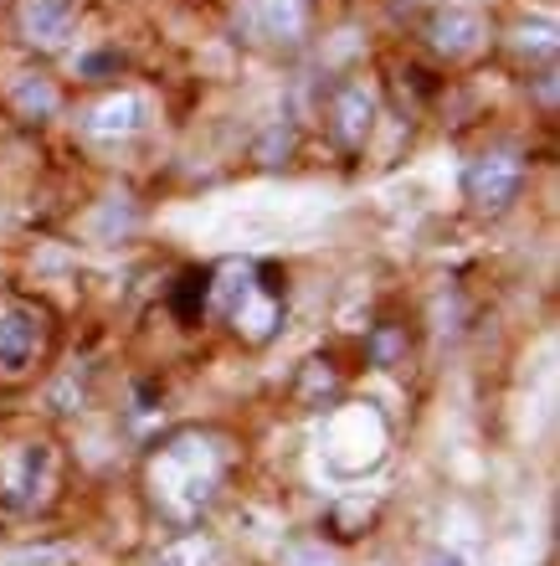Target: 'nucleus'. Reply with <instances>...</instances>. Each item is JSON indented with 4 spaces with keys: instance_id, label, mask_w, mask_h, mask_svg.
<instances>
[{
    "instance_id": "1",
    "label": "nucleus",
    "mask_w": 560,
    "mask_h": 566,
    "mask_svg": "<svg viewBox=\"0 0 560 566\" xmlns=\"http://www.w3.org/2000/svg\"><path fill=\"white\" fill-rule=\"evenodd\" d=\"M236 469V443L216 428H180L145 459V500L165 525H201Z\"/></svg>"
},
{
    "instance_id": "2",
    "label": "nucleus",
    "mask_w": 560,
    "mask_h": 566,
    "mask_svg": "<svg viewBox=\"0 0 560 566\" xmlns=\"http://www.w3.org/2000/svg\"><path fill=\"white\" fill-rule=\"evenodd\" d=\"M62 490V448L42 432L0 443V505L11 515H42Z\"/></svg>"
},
{
    "instance_id": "3",
    "label": "nucleus",
    "mask_w": 560,
    "mask_h": 566,
    "mask_svg": "<svg viewBox=\"0 0 560 566\" xmlns=\"http://www.w3.org/2000/svg\"><path fill=\"white\" fill-rule=\"evenodd\" d=\"M216 304L232 319L236 335H247L252 345L273 340V329L283 325V289L263 283L257 269H232L226 283H216Z\"/></svg>"
},
{
    "instance_id": "4",
    "label": "nucleus",
    "mask_w": 560,
    "mask_h": 566,
    "mask_svg": "<svg viewBox=\"0 0 560 566\" xmlns=\"http://www.w3.org/2000/svg\"><path fill=\"white\" fill-rule=\"evenodd\" d=\"M46 340H52V325L36 304H11L0 310V381L15 387L27 381L46 356Z\"/></svg>"
},
{
    "instance_id": "5",
    "label": "nucleus",
    "mask_w": 560,
    "mask_h": 566,
    "mask_svg": "<svg viewBox=\"0 0 560 566\" xmlns=\"http://www.w3.org/2000/svg\"><path fill=\"white\" fill-rule=\"evenodd\" d=\"M463 186H468L473 207L499 211V207H509L519 196V186H525V160H519L515 149H488V155H478V160L468 165Z\"/></svg>"
},
{
    "instance_id": "6",
    "label": "nucleus",
    "mask_w": 560,
    "mask_h": 566,
    "mask_svg": "<svg viewBox=\"0 0 560 566\" xmlns=\"http://www.w3.org/2000/svg\"><path fill=\"white\" fill-rule=\"evenodd\" d=\"M149 129V98L145 93H114V98H104V104H93L88 114H83V139H93V145H129V139H139Z\"/></svg>"
},
{
    "instance_id": "7",
    "label": "nucleus",
    "mask_w": 560,
    "mask_h": 566,
    "mask_svg": "<svg viewBox=\"0 0 560 566\" xmlns=\"http://www.w3.org/2000/svg\"><path fill=\"white\" fill-rule=\"evenodd\" d=\"M242 21L267 42H298L309 27V0H247Z\"/></svg>"
},
{
    "instance_id": "8",
    "label": "nucleus",
    "mask_w": 560,
    "mask_h": 566,
    "mask_svg": "<svg viewBox=\"0 0 560 566\" xmlns=\"http://www.w3.org/2000/svg\"><path fill=\"white\" fill-rule=\"evenodd\" d=\"M73 21H77L73 0H27V6H21V31H27V42L46 46V52L73 36Z\"/></svg>"
},
{
    "instance_id": "9",
    "label": "nucleus",
    "mask_w": 560,
    "mask_h": 566,
    "mask_svg": "<svg viewBox=\"0 0 560 566\" xmlns=\"http://www.w3.org/2000/svg\"><path fill=\"white\" fill-rule=\"evenodd\" d=\"M432 46L437 52H447V57H473L478 46H484V21L473 11H463V6H447V11L432 15Z\"/></svg>"
},
{
    "instance_id": "10",
    "label": "nucleus",
    "mask_w": 560,
    "mask_h": 566,
    "mask_svg": "<svg viewBox=\"0 0 560 566\" xmlns=\"http://www.w3.org/2000/svg\"><path fill=\"white\" fill-rule=\"evenodd\" d=\"M329 119H335V135L339 145H360L370 135V119H376V104H370L366 83H345L329 104Z\"/></svg>"
},
{
    "instance_id": "11",
    "label": "nucleus",
    "mask_w": 560,
    "mask_h": 566,
    "mask_svg": "<svg viewBox=\"0 0 560 566\" xmlns=\"http://www.w3.org/2000/svg\"><path fill=\"white\" fill-rule=\"evenodd\" d=\"M11 98H15V108H21L27 119H46V114L57 108V93H52V83H46V77H36V73L15 77Z\"/></svg>"
},
{
    "instance_id": "12",
    "label": "nucleus",
    "mask_w": 560,
    "mask_h": 566,
    "mask_svg": "<svg viewBox=\"0 0 560 566\" xmlns=\"http://www.w3.org/2000/svg\"><path fill=\"white\" fill-rule=\"evenodd\" d=\"M155 566H222V552H216V541H207V536H186Z\"/></svg>"
},
{
    "instance_id": "13",
    "label": "nucleus",
    "mask_w": 560,
    "mask_h": 566,
    "mask_svg": "<svg viewBox=\"0 0 560 566\" xmlns=\"http://www.w3.org/2000/svg\"><path fill=\"white\" fill-rule=\"evenodd\" d=\"M519 52H540V57H550L556 52V27L550 21H540V27H519Z\"/></svg>"
},
{
    "instance_id": "14",
    "label": "nucleus",
    "mask_w": 560,
    "mask_h": 566,
    "mask_svg": "<svg viewBox=\"0 0 560 566\" xmlns=\"http://www.w3.org/2000/svg\"><path fill=\"white\" fill-rule=\"evenodd\" d=\"M432 566H463V556H447L443 552V556H432Z\"/></svg>"
}]
</instances>
